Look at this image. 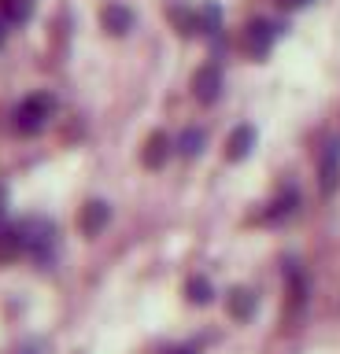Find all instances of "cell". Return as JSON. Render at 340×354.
<instances>
[{"mask_svg":"<svg viewBox=\"0 0 340 354\" xmlns=\"http://www.w3.org/2000/svg\"><path fill=\"white\" fill-rule=\"evenodd\" d=\"M52 111H56V96L52 93H34V96H26L23 104L15 107V129L23 133V137H34V133H41L48 126V118H52Z\"/></svg>","mask_w":340,"mask_h":354,"instance_id":"obj_1","label":"cell"},{"mask_svg":"<svg viewBox=\"0 0 340 354\" xmlns=\"http://www.w3.org/2000/svg\"><path fill=\"white\" fill-rule=\"evenodd\" d=\"M218 93H222V71H218L215 63L200 66V71L193 74V96L200 100V104H215Z\"/></svg>","mask_w":340,"mask_h":354,"instance_id":"obj_2","label":"cell"},{"mask_svg":"<svg viewBox=\"0 0 340 354\" xmlns=\"http://www.w3.org/2000/svg\"><path fill=\"white\" fill-rule=\"evenodd\" d=\"M244 44H248L251 55H259V59H262V55L270 52V44H274V26H270L267 19H256V22L244 30Z\"/></svg>","mask_w":340,"mask_h":354,"instance_id":"obj_3","label":"cell"},{"mask_svg":"<svg viewBox=\"0 0 340 354\" xmlns=\"http://www.w3.org/2000/svg\"><path fill=\"white\" fill-rule=\"evenodd\" d=\"M318 177H322V196H333V188L340 181V144H325V155H322V170H318Z\"/></svg>","mask_w":340,"mask_h":354,"instance_id":"obj_4","label":"cell"},{"mask_svg":"<svg viewBox=\"0 0 340 354\" xmlns=\"http://www.w3.org/2000/svg\"><path fill=\"white\" fill-rule=\"evenodd\" d=\"M251 148H256V129H251V126H237L233 133H229V140H226V159L240 162Z\"/></svg>","mask_w":340,"mask_h":354,"instance_id":"obj_5","label":"cell"},{"mask_svg":"<svg viewBox=\"0 0 340 354\" xmlns=\"http://www.w3.org/2000/svg\"><path fill=\"white\" fill-rule=\"evenodd\" d=\"M107 218H111V210H107L104 199H89V203L82 207V232L85 236H96V232L107 225Z\"/></svg>","mask_w":340,"mask_h":354,"instance_id":"obj_6","label":"cell"},{"mask_svg":"<svg viewBox=\"0 0 340 354\" xmlns=\"http://www.w3.org/2000/svg\"><path fill=\"white\" fill-rule=\"evenodd\" d=\"M100 22H104V30H107V33L123 37V33L134 26V11H129L126 4H107V8L100 11Z\"/></svg>","mask_w":340,"mask_h":354,"instance_id":"obj_7","label":"cell"},{"mask_svg":"<svg viewBox=\"0 0 340 354\" xmlns=\"http://www.w3.org/2000/svg\"><path fill=\"white\" fill-rule=\"evenodd\" d=\"M226 306H229V317L248 321L251 314H256V295H251L248 288H233V292L226 295Z\"/></svg>","mask_w":340,"mask_h":354,"instance_id":"obj_8","label":"cell"},{"mask_svg":"<svg viewBox=\"0 0 340 354\" xmlns=\"http://www.w3.org/2000/svg\"><path fill=\"white\" fill-rule=\"evenodd\" d=\"M167 151H170V140H167V133L163 129H156L148 137V144H145V166L148 170H159L163 162H167Z\"/></svg>","mask_w":340,"mask_h":354,"instance_id":"obj_9","label":"cell"},{"mask_svg":"<svg viewBox=\"0 0 340 354\" xmlns=\"http://www.w3.org/2000/svg\"><path fill=\"white\" fill-rule=\"evenodd\" d=\"M26 248V229L23 225H15V229H4L0 232V262H8V259H15L19 251Z\"/></svg>","mask_w":340,"mask_h":354,"instance_id":"obj_10","label":"cell"},{"mask_svg":"<svg viewBox=\"0 0 340 354\" xmlns=\"http://www.w3.org/2000/svg\"><path fill=\"white\" fill-rule=\"evenodd\" d=\"M0 8H4L8 22H26L34 15V0H0Z\"/></svg>","mask_w":340,"mask_h":354,"instance_id":"obj_11","label":"cell"},{"mask_svg":"<svg viewBox=\"0 0 340 354\" xmlns=\"http://www.w3.org/2000/svg\"><path fill=\"white\" fill-rule=\"evenodd\" d=\"M196 19H200V33H215V30H218V19H222V11H218V4H204L200 11H196Z\"/></svg>","mask_w":340,"mask_h":354,"instance_id":"obj_12","label":"cell"},{"mask_svg":"<svg viewBox=\"0 0 340 354\" xmlns=\"http://www.w3.org/2000/svg\"><path fill=\"white\" fill-rule=\"evenodd\" d=\"M204 151V129H185L181 133V155H200Z\"/></svg>","mask_w":340,"mask_h":354,"instance_id":"obj_13","label":"cell"},{"mask_svg":"<svg viewBox=\"0 0 340 354\" xmlns=\"http://www.w3.org/2000/svg\"><path fill=\"white\" fill-rule=\"evenodd\" d=\"M189 299L193 303H211V284H207V277H193L189 281Z\"/></svg>","mask_w":340,"mask_h":354,"instance_id":"obj_14","label":"cell"},{"mask_svg":"<svg viewBox=\"0 0 340 354\" xmlns=\"http://www.w3.org/2000/svg\"><path fill=\"white\" fill-rule=\"evenodd\" d=\"M285 8H303V4H311V0H281Z\"/></svg>","mask_w":340,"mask_h":354,"instance_id":"obj_15","label":"cell"},{"mask_svg":"<svg viewBox=\"0 0 340 354\" xmlns=\"http://www.w3.org/2000/svg\"><path fill=\"white\" fill-rule=\"evenodd\" d=\"M0 26H4V22H0ZM0 44H4V30H0Z\"/></svg>","mask_w":340,"mask_h":354,"instance_id":"obj_16","label":"cell"},{"mask_svg":"<svg viewBox=\"0 0 340 354\" xmlns=\"http://www.w3.org/2000/svg\"><path fill=\"white\" fill-rule=\"evenodd\" d=\"M170 354H189V351H170Z\"/></svg>","mask_w":340,"mask_h":354,"instance_id":"obj_17","label":"cell"}]
</instances>
